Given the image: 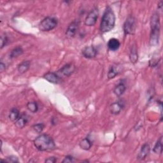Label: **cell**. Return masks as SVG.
<instances>
[{
    "mask_svg": "<svg viewBox=\"0 0 163 163\" xmlns=\"http://www.w3.org/2000/svg\"><path fill=\"white\" fill-rule=\"evenodd\" d=\"M79 27V23L77 20H75L72 22L71 24L69 25L66 30V35L69 38L74 37L78 31Z\"/></svg>",
    "mask_w": 163,
    "mask_h": 163,
    "instance_id": "8",
    "label": "cell"
},
{
    "mask_svg": "<svg viewBox=\"0 0 163 163\" xmlns=\"http://www.w3.org/2000/svg\"><path fill=\"white\" fill-rule=\"evenodd\" d=\"M129 59L132 63H136L138 61V55L136 46H132L129 54Z\"/></svg>",
    "mask_w": 163,
    "mask_h": 163,
    "instance_id": "18",
    "label": "cell"
},
{
    "mask_svg": "<svg viewBox=\"0 0 163 163\" xmlns=\"http://www.w3.org/2000/svg\"><path fill=\"white\" fill-rule=\"evenodd\" d=\"M20 117L19 111L17 108H12L9 114V119L13 122H15Z\"/></svg>",
    "mask_w": 163,
    "mask_h": 163,
    "instance_id": "20",
    "label": "cell"
},
{
    "mask_svg": "<svg viewBox=\"0 0 163 163\" xmlns=\"http://www.w3.org/2000/svg\"><path fill=\"white\" fill-rule=\"evenodd\" d=\"M126 85L124 84V82H121L117 85L115 86L113 90V92L117 97H120L124 94V92L126 91Z\"/></svg>",
    "mask_w": 163,
    "mask_h": 163,
    "instance_id": "14",
    "label": "cell"
},
{
    "mask_svg": "<svg viewBox=\"0 0 163 163\" xmlns=\"http://www.w3.org/2000/svg\"><path fill=\"white\" fill-rule=\"evenodd\" d=\"M23 52H24V51H23L22 47H20V46H17V47L15 48L12 51L10 54V57L12 59L17 57L21 56L23 54Z\"/></svg>",
    "mask_w": 163,
    "mask_h": 163,
    "instance_id": "21",
    "label": "cell"
},
{
    "mask_svg": "<svg viewBox=\"0 0 163 163\" xmlns=\"http://www.w3.org/2000/svg\"><path fill=\"white\" fill-rule=\"evenodd\" d=\"M121 46V43L119 40L116 38H111L108 42V46L110 51H116L118 50Z\"/></svg>",
    "mask_w": 163,
    "mask_h": 163,
    "instance_id": "13",
    "label": "cell"
},
{
    "mask_svg": "<svg viewBox=\"0 0 163 163\" xmlns=\"http://www.w3.org/2000/svg\"><path fill=\"white\" fill-rule=\"evenodd\" d=\"M31 62L30 61H24L18 66V71L20 73H24L28 72V69L30 68Z\"/></svg>",
    "mask_w": 163,
    "mask_h": 163,
    "instance_id": "15",
    "label": "cell"
},
{
    "mask_svg": "<svg viewBox=\"0 0 163 163\" xmlns=\"http://www.w3.org/2000/svg\"><path fill=\"white\" fill-rule=\"evenodd\" d=\"M35 147L40 151L52 150L56 149L54 139L48 134H43L34 140Z\"/></svg>",
    "mask_w": 163,
    "mask_h": 163,
    "instance_id": "2",
    "label": "cell"
},
{
    "mask_svg": "<svg viewBox=\"0 0 163 163\" xmlns=\"http://www.w3.org/2000/svg\"><path fill=\"white\" fill-rule=\"evenodd\" d=\"M43 77L48 82L54 84H59L62 82L61 77L57 73L54 72H48L43 76Z\"/></svg>",
    "mask_w": 163,
    "mask_h": 163,
    "instance_id": "9",
    "label": "cell"
},
{
    "mask_svg": "<svg viewBox=\"0 0 163 163\" xmlns=\"http://www.w3.org/2000/svg\"><path fill=\"white\" fill-rule=\"evenodd\" d=\"M44 124H35L33 126V128L34 129V130L37 132L38 133H40L42 132L43 128H44Z\"/></svg>",
    "mask_w": 163,
    "mask_h": 163,
    "instance_id": "25",
    "label": "cell"
},
{
    "mask_svg": "<svg viewBox=\"0 0 163 163\" xmlns=\"http://www.w3.org/2000/svg\"><path fill=\"white\" fill-rule=\"evenodd\" d=\"M56 161H57V159L55 157H51L45 160V162H49V163H54Z\"/></svg>",
    "mask_w": 163,
    "mask_h": 163,
    "instance_id": "28",
    "label": "cell"
},
{
    "mask_svg": "<svg viewBox=\"0 0 163 163\" xmlns=\"http://www.w3.org/2000/svg\"><path fill=\"white\" fill-rule=\"evenodd\" d=\"M5 68H6L5 64H4L3 62H2L1 64H0V70H1L2 72H3L5 69Z\"/></svg>",
    "mask_w": 163,
    "mask_h": 163,
    "instance_id": "29",
    "label": "cell"
},
{
    "mask_svg": "<svg viewBox=\"0 0 163 163\" xmlns=\"http://www.w3.org/2000/svg\"><path fill=\"white\" fill-rule=\"evenodd\" d=\"M75 161L74 158L72 155H67L64 159L62 160L63 163H68V162H73Z\"/></svg>",
    "mask_w": 163,
    "mask_h": 163,
    "instance_id": "27",
    "label": "cell"
},
{
    "mask_svg": "<svg viewBox=\"0 0 163 163\" xmlns=\"http://www.w3.org/2000/svg\"><path fill=\"white\" fill-rule=\"evenodd\" d=\"M154 152L157 154H162V136H160L157 141L154 149Z\"/></svg>",
    "mask_w": 163,
    "mask_h": 163,
    "instance_id": "19",
    "label": "cell"
},
{
    "mask_svg": "<svg viewBox=\"0 0 163 163\" xmlns=\"http://www.w3.org/2000/svg\"><path fill=\"white\" fill-rule=\"evenodd\" d=\"M99 15V10L98 7H95L87 15L85 20V24L87 26H93L96 23Z\"/></svg>",
    "mask_w": 163,
    "mask_h": 163,
    "instance_id": "6",
    "label": "cell"
},
{
    "mask_svg": "<svg viewBox=\"0 0 163 163\" xmlns=\"http://www.w3.org/2000/svg\"><path fill=\"white\" fill-rule=\"evenodd\" d=\"M82 54L84 57L87 59H92L96 56L97 50L93 46H85V47L82 51Z\"/></svg>",
    "mask_w": 163,
    "mask_h": 163,
    "instance_id": "10",
    "label": "cell"
},
{
    "mask_svg": "<svg viewBox=\"0 0 163 163\" xmlns=\"http://www.w3.org/2000/svg\"><path fill=\"white\" fill-rule=\"evenodd\" d=\"M14 162V163H16V162H19V159L18 158L16 157V156H14V155H11V156H9L8 157H7V159L3 160H1V162Z\"/></svg>",
    "mask_w": 163,
    "mask_h": 163,
    "instance_id": "24",
    "label": "cell"
},
{
    "mask_svg": "<svg viewBox=\"0 0 163 163\" xmlns=\"http://www.w3.org/2000/svg\"><path fill=\"white\" fill-rule=\"evenodd\" d=\"M75 69V66L72 64H67L61 68L57 72V74H61L64 77H69L73 73Z\"/></svg>",
    "mask_w": 163,
    "mask_h": 163,
    "instance_id": "7",
    "label": "cell"
},
{
    "mask_svg": "<svg viewBox=\"0 0 163 163\" xmlns=\"http://www.w3.org/2000/svg\"><path fill=\"white\" fill-rule=\"evenodd\" d=\"M28 109L32 113L37 112L38 110V106L36 102L35 101H31L27 104Z\"/></svg>",
    "mask_w": 163,
    "mask_h": 163,
    "instance_id": "23",
    "label": "cell"
},
{
    "mask_svg": "<svg viewBox=\"0 0 163 163\" xmlns=\"http://www.w3.org/2000/svg\"><path fill=\"white\" fill-rule=\"evenodd\" d=\"M150 149V145L148 144H144L142 146L141 150H140V152H139V153L138 155V159L139 160L145 159L147 157V156L148 155V154H149Z\"/></svg>",
    "mask_w": 163,
    "mask_h": 163,
    "instance_id": "12",
    "label": "cell"
},
{
    "mask_svg": "<svg viewBox=\"0 0 163 163\" xmlns=\"http://www.w3.org/2000/svg\"><path fill=\"white\" fill-rule=\"evenodd\" d=\"M119 74V72L117 69H116L113 66H111L110 69L108 73V78L109 79H111L115 78L116 76Z\"/></svg>",
    "mask_w": 163,
    "mask_h": 163,
    "instance_id": "22",
    "label": "cell"
},
{
    "mask_svg": "<svg viewBox=\"0 0 163 163\" xmlns=\"http://www.w3.org/2000/svg\"><path fill=\"white\" fill-rule=\"evenodd\" d=\"M136 28V20L133 15H129L124 24L125 35H133Z\"/></svg>",
    "mask_w": 163,
    "mask_h": 163,
    "instance_id": "5",
    "label": "cell"
},
{
    "mask_svg": "<svg viewBox=\"0 0 163 163\" xmlns=\"http://www.w3.org/2000/svg\"><path fill=\"white\" fill-rule=\"evenodd\" d=\"M58 24V20L53 17H47L44 19L39 24V29L41 31H49L54 30Z\"/></svg>",
    "mask_w": 163,
    "mask_h": 163,
    "instance_id": "4",
    "label": "cell"
},
{
    "mask_svg": "<svg viewBox=\"0 0 163 163\" xmlns=\"http://www.w3.org/2000/svg\"><path fill=\"white\" fill-rule=\"evenodd\" d=\"M124 108V104L121 101H116L113 103L110 106V111L113 115H118Z\"/></svg>",
    "mask_w": 163,
    "mask_h": 163,
    "instance_id": "11",
    "label": "cell"
},
{
    "mask_svg": "<svg viewBox=\"0 0 163 163\" xmlns=\"http://www.w3.org/2000/svg\"><path fill=\"white\" fill-rule=\"evenodd\" d=\"M28 117L25 115H20L19 118L15 121V126L19 128H23L28 123Z\"/></svg>",
    "mask_w": 163,
    "mask_h": 163,
    "instance_id": "16",
    "label": "cell"
},
{
    "mask_svg": "<svg viewBox=\"0 0 163 163\" xmlns=\"http://www.w3.org/2000/svg\"><path fill=\"white\" fill-rule=\"evenodd\" d=\"M8 41V39L6 35H2L1 36V49H3L5 46L7 45Z\"/></svg>",
    "mask_w": 163,
    "mask_h": 163,
    "instance_id": "26",
    "label": "cell"
},
{
    "mask_svg": "<svg viewBox=\"0 0 163 163\" xmlns=\"http://www.w3.org/2000/svg\"><path fill=\"white\" fill-rule=\"evenodd\" d=\"M115 24V14L110 7H107L101 19L100 24V30L103 33L109 32L114 28Z\"/></svg>",
    "mask_w": 163,
    "mask_h": 163,
    "instance_id": "1",
    "label": "cell"
},
{
    "mask_svg": "<svg viewBox=\"0 0 163 163\" xmlns=\"http://www.w3.org/2000/svg\"><path fill=\"white\" fill-rule=\"evenodd\" d=\"M92 145V143L90 140V139L89 138H85L83 139L80 143V147H81L82 149L85 150H89L91 148Z\"/></svg>",
    "mask_w": 163,
    "mask_h": 163,
    "instance_id": "17",
    "label": "cell"
},
{
    "mask_svg": "<svg viewBox=\"0 0 163 163\" xmlns=\"http://www.w3.org/2000/svg\"><path fill=\"white\" fill-rule=\"evenodd\" d=\"M150 43L152 46H155L159 43L160 31V23L159 14L154 13L150 20Z\"/></svg>",
    "mask_w": 163,
    "mask_h": 163,
    "instance_id": "3",
    "label": "cell"
}]
</instances>
